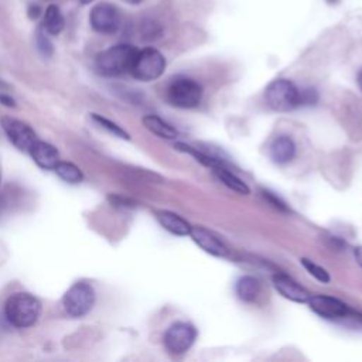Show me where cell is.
I'll return each mask as SVG.
<instances>
[{
    "mask_svg": "<svg viewBox=\"0 0 362 362\" xmlns=\"http://www.w3.org/2000/svg\"><path fill=\"white\" fill-rule=\"evenodd\" d=\"M62 304L71 317H83L95 304V290L89 283L78 281L66 290Z\"/></svg>",
    "mask_w": 362,
    "mask_h": 362,
    "instance_id": "8992f818",
    "label": "cell"
},
{
    "mask_svg": "<svg viewBox=\"0 0 362 362\" xmlns=\"http://www.w3.org/2000/svg\"><path fill=\"white\" fill-rule=\"evenodd\" d=\"M235 291H236L238 297L242 301L250 303V301H253L259 296V293H260V283L253 276H243V277H240L236 281Z\"/></svg>",
    "mask_w": 362,
    "mask_h": 362,
    "instance_id": "ac0fdd59",
    "label": "cell"
},
{
    "mask_svg": "<svg viewBox=\"0 0 362 362\" xmlns=\"http://www.w3.org/2000/svg\"><path fill=\"white\" fill-rule=\"evenodd\" d=\"M266 102L276 112L298 107V88L288 79H276L266 88Z\"/></svg>",
    "mask_w": 362,
    "mask_h": 362,
    "instance_id": "5b68a950",
    "label": "cell"
},
{
    "mask_svg": "<svg viewBox=\"0 0 362 362\" xmlns=\"http://www.w3.org/2000/svg\"><path fill=\"white\" fill-rule=\"evenodd\" d=\"M33 160L37 163L38 167L42 170H54L57 163L59 161V154L57 148L45 141L38 140L30 150Z\"/></svg>",
    "mask_w": 362,
    "mask_h": 362,
    "instance_id": "4fadbf2b",
    "label": "cell"
},
{
    "mask_svg": "<svg viewBox=\"0 0 362 362\" xmlns=\"http://www.w3.org/2000/svg\"><path fill=\"white\" fill-rule=\"evenodd\" d=\"M318 100V93L314 88L298 89V106L315 105Z\"/></svg>",
    "mask_w": 362,
    "mask_h": 362,
    "instance_id": "cb8c5ba5",
    "label": "cell"
},
{
    "mask_svg": "<svg viewBox=\"0 0 362 362\" xmlns=\"http://www.w3.org/2000/svg\"><path fill=\"white\" fill-rule=\"evenodd\" d=\"M89 23L96 33L113 34L120 28L122 14L120 10L112 3H98L89 13Z\"/></svg>",
    "mask_w": 362,
    "mask_h": 362,
    "instance_id": "52a82bcc",
    "label": "cell"
},
{
    "mask_svg": "<svg viewBox=\"0 0 362 362\" xmlns=\"http://www.w3.org/2000/svg\"><path fill=\"white\" fill-rule=\"evenodd\" d=\"M141 35L146 40H153L160 35V27L154 21H144L141 25Z\"/></svg>",
    "mask_w": 362,
    "mask_h": 362,
    "instance_id": "d4e9b609",
    "label": "cell"
},
{
    "mask_svg": "<svg viewBox=\"0 0 362 362\" xmlns=\"http://www.w3.org/2000/svg\"><path fill=\"white\" fill-rule=\"evenodd\" d=\"M1 127L4 129L8 140L21 151L30 153L31 147L38 141L35 132L24 122L14 117H1Z\"/></svg>",
    "mask_w": 362,
    "mask_h": 362,
    "instance_id": "9c48e42d",
    "label": "cell"
},
{
    "mask_svg": "<svg viewBox=\"0 0 362 362\" xmlns=\"http://www.w3.org/2000/svg\"><path fill=\"white\" fill-rule=\"evenodd\" d=\"M354 255H355V259H356V262L359 263V266L362 267V246H358V247H355V250H354Z\"/></svg>",
    "mask_w": 362,
    "mask_h": 362,
    "instance_id": "f1b7e54d",
    "label": "cell"
},
{
    "mask_svg": "<svg viewBox=\"0 0 362 362\" xmlns=\"http://www.w3.org/2000/svg\"><path fill=\"white\" fill-rule=\"evenodd\" d=\"M214 174L216 175V178L225 184L229 189L238 192V194H242V195H247L250 192L247 184L240 180L233 171H230L228 168V165H222V167H216V168H212Z\"/></svg>",
    "mask_w": 362,
    "mask_h": 362,
    "instance_id": "e0dca14e",
    "label": "cell"
},
{
    "mask_svg": "<svg viewBox=\"0 0 362 362\" xmlns=\"http://www.w3.org/2000/svg\"><path fill=\"white\" fill-rule=\"evenodd\" d=\"M41 14V8L38 4H30L28 8H27V16L31 18V20H35L38 18Z\"/></svg>",
    "mask_w": 362,
    "mask_h": 362,
    "instance_id": "4316f807",
    "label": "cell"
},
{
    "mask_svg": "<svg viewBox=\"0 0 362 362\" xmlns=\"http://www.w3.org/2000/svg\"><path fill=\"white\" fill-rule=\"evenodd\" d=\"M356 82H358V86H359V89L362 90V69H361V71H359V74H358Z\"/></svg>",
    "mask_w": 362,
    "mask_h": 362,
    "instance_id": "f546056e",
    "label": "cell"
},
{
    "mask_svg": "<svg viewBox=\"0 0 362 362\" xmlns=\"http://www.w3.org/2000/svg\"><path fill=\"white\" fill-rule=\"evenodd\" d=\"M137 48L130 44H116L98 54L95 69L102 76H120L130 72Z\"/></svg>",
    "mask_w": 362,
    "mask_h": 362,
    "instance_id": "6da1fadb",
    "label": "cell"
},
{
    "mask_svg": "<svg viewBox=\"0 0 362 362\" xmlns=\"http://www.w3.org/2000/svg\"><path fill=\"white\" fill-rule=\"evenodd\" d=\"M65 27L64 16L57 4H49L44 13V30L51 34L57 35L59 34Z\"/></svg>",
    "mask_w": 362,
    "mask_h": 362,
    "instance_id": "d6986e66",
    "label": "cell"
},
{
    "mask_svg": "<svg viewBox=\"0 0 362 362\" xmlns=\"http://www.w3.org/2000/svg\"><path fill=\"white\" fill-rule=\"evenodd\" d=\"M124 3H127V4H139V3H141V0H123Z\"/></svg>",
    "mask_w": 362,
    "mask_h": 362,
    "instance_id": "4dcf8cb0",
    "label": "cell"
},
{
    "mask_svg": "<svg viewBox=\"0 0 362 362\" xmlns=\"http://www.w3.org/2000/svg\"><path fill=\"white\" fill-rule=\"evenodd\" d=\"M197 338V329L189 322H175L168 327L164 334L165 349L173 355H181L187 352Z\"/></svg>",
    "mask_w": 362,
    "mask_h": 362,
    "instance_id": "ba28073f",
    "label": "cell"
},
{
    "mask_svg": "<svg viewBox=\"0 0 362 362\" xmlns=\"http://www.w3.org/2000/svg\"><path fill=\"white\" fill-rule=\"evenodd\" d=\"M191 239L194 243L201 247L208 255H212L215 257H226L228 256V247L223 245L218 236H215L212 232L202 226H192L189 232Z\"/></svg>",
    "mask_w": 362,
    "mask_h": 362,
    "instance_id": "8fae6325",
    "label": "cell"
},
{
    "mask_svg": "<svg viewBox=\"0 0 362 362\" xmlns=\"http://www.w3.org/2000/svg\"><path fill=\"white\" fill-rule=\"evenodd\" d=\"M296 156V144L288 136H279L270 146V157L277 164H286Z\"/></svg>",
    "mask_w": 362,
    "mask_h": 362,
    "instance_id": "9a60e30c",
    "label": "cell"
},
{
    "mask_svg": "<svg viewBox=\"0 0 362 362\" xmlns=\"http://www.w3.org/2000/svg\"><path fill=\"white\" fill-rule=\"evenodd\" d=\"M92 119L100 126V127H103L106 132H109L110 134H113V136H116V137H120V139H124V140H129L130 139V136H129V133L126 132V130H123L119 124H116L115 122H112V120H109V119H106V117H103V116H100V115H92Z\"/></svg>",
    "mask_w": 362,
    "mask_h": 362,
    "instance_id": "44dd1931",
    "label": "cell"
},
{
    "mask_svg": "<svg viewBox=\"0 0 362 362\" xmlns=\"http://www.w3.org/2000/svg\"><path fill=\"white\" fill-rule=\"evenodd\" d=\"M93 0H79V3L81 4H89V3H92Z\"/></svg>",
    "mask_w": 362,
    "mask_h": 362,
    "instance_id": "1f68e13d",
    "label": "cell"
},
{
    "mask_svg": "<svg viewBox=\"0 0 362 362\" xmlns=\"http://www.w3.org/2000/svg\"><path fill=\"white\" fill-rule=\"evenodd\" d=\"M35 44H37V49L40 51L41 55H44V57H51L52 55L54 45L41 28H38L37 33H35Z\"/></svg>",
    "mask_w": 362,
    "mask_h": 362,
    "instance_id": "603a6c76",
    "label": "cell"
},
{
    "mask_svg": "<svg viewBox=\"0 0 362 362\" xmlns=\"http://www.w3.org/2000/svg\"><path fill=\"white\" fill-rule=\"evenodd\" d=\"M143 124L147 130H150L153 134L161 137V139H167V140H173L178 136V132L174 126H171L170 123H167L165 120H163L161 117L156 116V115H147L143 117Z\"/></svg>",
    "mask_w": 362,
    "mask_h": 362,
    "instance_id": "2e32d148",
    "label": "cell"
},
{
    "mask_svg": "<svg viewBox=\"0 0 362 362\" xmlns=\"http://www.w3.org/2000/svg\"><path fill=\"white\" fill-rule=\"evenodd\" d=\"M307 304L315 314L327 320H339L348 315V305L344 301L331 296H310Z\"/></svg>",
    "mask_w": 362,
    "mask_h": 362,
    "instance_id": "30bf717a",
    "label": "cell"
},
{
    "mask_svg": "<svg viewBox=\"0 0 362 362\" xmlns=\"http://www.w3.org/2000/svg\"><path fill=\"white\" fill-rule=\"evenodd\" d=\"M301 264H303V267H304L314 279H317L320 283H324V284L329 283L331 277H329L328 272H327L322 266H320V264H317V263H314L313 260L305 259V257L301 259Z\"/></svg>",
    "mask_w": 362,
    "mask_h": 362,
    "instance_id": "7402d4cb",
    "label": "cell"
},
{
    "mask_svg": "<svg viewBox=\"0 0 362 362\" xmlns=\"http://www.w3.org/2000/svg\"><path fill=\"white\" fill-rule=\"evenodd\" d=\"M156 218L165 230L175 236H187L191 232L192 226L184 218L171 211H158L156 212Z\"/></svg>",
    "mask_w": 362,
    "mask_h": 362,
    "instance_id": "5bb4252c",
    "label": "cell"
},
{
    "mask_svg": "<svg viewBox=\"0 0 362 362\" xmlns=\"http://www.w3.org/2000/svg\"><path fill=\"white\" fill-rule=\"evenodd\" d=\"M8 322L17 328L31 327L41 314V303L30 293H14L4 304Z\"/></svg>",
    "mask_w": 362,
    "mask_h": 362,
    "instance_id": "7a4b0ae2",
    "label": "cell"
},
{
    "mask_svg": "<svg viewBox=\"0 0 362 362\" xmlns=\"http://www.w3.org/2000/svg\"><path fill=\"white\" fill-rule=\"evenodd\" d=\"M263 195H264V198H267L276 208H279V209H281V211H287V205H286L279 197H276L274 194H272L270 191H263Z\"/></svg>",
    "mask_w": 362,
    "mask_h": 362,
    "instance_id": "484cf974",
    "label": "cell"
},
{
    "mask_svg": "<svg viewBox=\"0 0 362 362\" xmlns=\"http://www.w3.org/2000/svg\"><path fill=\"white\" fill-rule=\"evenodd\" d=\"M0 103H3V105H6V106H8V107H13V106H16V103H14V99L13 98H10L8 95H0Z\"/></svg>",
    "mask_w": 362,
    "mask_h": 362,
    "instance_id": "83f0119b",
    "label": "cell"
},
{
    "mask_svg": "<svg viewBox=\"0 0 362 362\" xmlns=\"http://www.w3.org/2000/svg\"><path fill=\"white\" fill-rule=\"evenodd\" d=\"M54 170L61 180H64L65 182H69V184H78L83 178L79 167L69 161H58Z\"/></svg>",
    "mask_w": 362,
    "mask_h": 362,
    "instance_id": "ffe728a7",
    "label": "cell"
},
{
    "mask_svg": "<svg viewBox=\"0 0 362 362\" xmlns=\"http://www.w3.org/2000/svg\"><path fill=\"white\" fill-rule=\"evenodd\" d=\"M164 69H165L164 55L153 47H146L143 49H137V54L130 68V74L137 81L150 82L160 78Z\"/></svg>",
    "mask_w": 362,
    "mask_h": 362,
    "instance_id": "277c9868",
    "label": "cell"
},
{
    "mask_svg": "<svg viewBox=\"0 0 362 362\" xmlns=\"http://www.w3.org/2000/svg\"><path fill=\"white\" fill-rule=\"evenodd\" d=\"M167 102L175 107L191 109L199 105L202 99L201 85L188 76L174 78L165 90Z\"/></svg>",
    "mask_w": 362,
    "mask_h": 362,
    "instance_id": "3957f363",
    "label": "cell"
},
{
    "mask_svg": "<svg viewBox=\"0 0 362 362\" xmlns=\"http://www.w3.org/2000/svg\"><path fill=\"white\" fill-rule=\"evenodd\" d=\"M272 281H273V287L276 288V291L290 301L303 304V303H307L310 298L308 291L304 287H301L297 281H294L291 277H288L287 274L277 273L273 276Z\"/></svg>",
    "mask_w": 362,
    "mask_h": 362,
    "instance_id": "7c38bea8",
    "label": "cell"
}]
</instances>
